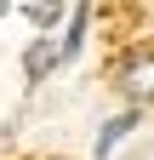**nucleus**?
Wrapping results in <instances>:
<instances>
[{
    "mask_svg": "<svg viewBox=\"0 0 154 160\" xmlns=\"http://www.w3.org/2000/svg\"><path fill=\"white\" fill-rule=\"evenodd\" d=\"M86 29H91V12L86 6H74V17H69V34H63V46H57V57H74L86 46Z\"/></svg>",
    "mask_w": 154,
    "mask_h": 160,
    "instance_id": "39448f33",
    "label": "nucleus"
},
{
    "mask_svg": "<svg viewBox=\"0 0 154 160\" xmlns=\"http://www.w3.org/2000/svg\"><path fill=\"white\" fill-rule=\"evenodd\" d=\"M57 63H63V57H57L51 34H34V40H29V52H23V80H29V86H40V80H46Z\"/></svg>",
    "mask_w": 154,
    "mask_h": 160,
    "instance_id": "f03ea898",
    "label": "nucleus"
},
{
    "mask_svg": "<svg viewBox=\"0 0 154 160\" xmlns=\"http://www.w3.org/2000/svg\"><path fill=\"white\" fill-rule=\"evenodd\" d=\"M114 86H120V97L131 109L154 103V57H131V63H120V74H114Z\"/></svg>",
    "mask_w": 154,
    "mask_h": 160,
    "instance_id": "f257e3e1",
    "label": "nucleus"
},
{
    "mask_svg": "<svg viewBox=\"0 0 154 160\" xmlns=\"http://www.w3.org/2000/svg\"><path fill=\"white\" fill-rule=\"evenodd\" d=\"M137 120H143V109H126V114H114V120H103V132H97V160L120 149V143H126V132H137Z\"/></svg>",
    "mask_w": 154,
    "mask_h": 160,
    "instance_id": "7ed1b4c3",
    "label": "nucleus"
},
{
    "mask_svg": "<svg viewBox=\"0 0 154 160\" xmlns=\"http://www.w3.org/2000/svg\"><path fill=\"white\" fill-rule=\"evenodd\" d=\"M23 12H29V23L40 29V34H51L57 17H63V0H23Z\"/></svg>",
    "mask_w": 154,
    "mask_h": 160,
    "instance_id": "20e7f679",
    "label": "nucleus"
},
{
    "mask_svg": "<svg viewBox=\"0 0 154 160\" xmlns=\"http://www.w3.org/2000/svg\"><path fill=\"white\" fill-rule=\"evenodd\" d=\"M6 12H12V0H0V17H6Z\"/></svg>",
    "mask_w": 154,
    "mask_h": 160,
    "instance_id": "423d86ee",
    "label": "nucleus"
}]
</instances>
